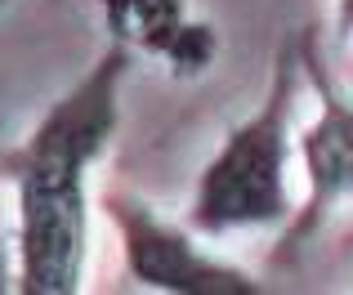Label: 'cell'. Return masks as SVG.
Segmentation results:
<instances>
[{
	"label": "cell",
	"instance_id": "obj_1",
	"mask_svg": "<svg viewBox=\"0 0 353 295\" xmlns=\"http://www.w3.org/2000/svg\"><path fill=\"white\" fill-rule=\"evenodd\" d=\"M134 54L108 41L77 85H68L27 139L0 156L14 183L18 291L77 295L90 264V170L103 161L121 125V85Z\"/></svg>",
	"mask_w": 353,
	"mask_h": 295
},
{
	"label": "cell",
	"instance_id": "obj_2",
	"mask_svg": "<svg viewBox=\"0 0 353 295\" xmlns=\"http://www.w3.org/2000/svg\"><path fill=\"white\" fill-rule=\"evenodd\" d=\"M304 72L300 45L282 41L273 54L264 103L250 116H241L233 130L219 139L215 156L201 165L188 197L183 224L197 237L255 233V228H282L295 215L291 197V156H295V108H300Z\"/></svg>",
	"mask_w": 353,
	"mask_h": 295
},
{
	"label": "cell",
	"instance_id": "obj_3",
	"mask_svg": "<svg viewBox=\"0 0 353 295\" xmlns=\"http://www.w3.org/2000/svg\"><path fill=\"white\" fill-rule=\"evenodd\" d=\"M108 224L121 237V264L148 291L165 295H259L264 282L246 269L219 260L215 251H201L197 233L188 224H170L157 206L125 188H103L99 197Z\"/></svg>",
	"mask_w": 353,
	"mask_h": 295
},
{
	"label": "cell",
	"instance_id": "obj_4",
	"mask_svg": "<svg viewBox=\"0 0 353 295\" xmlns=\"http://www.w3.org/2000/svg\"><path fill=\"white\" fill-rule=\"evenodd\" d=\"M300 72L304 85L318 94V116L295 134V156L304 165V201L282 224L277 237V260L300 255L322 233L340 201L353 197V94L336 85L327 72V59L318 50V36H300Z\"/></svg>",
	"mask_w": 353,
	"mask_h": 295
},
{
	"label": "cell",
	"instance_id": "obj_5",
	"mask_svg": "<svg viewBox=\"0 0 353 295\" xmlns=\"http://www.w3.org/2000/svg\"><path fill=\"white\" fill-rule=\"evenodd\" d=\"M108 41L165 63L170 77H201L219 54V32L188 14V0H99Z\"/></svg>",
	"mask_w": 353,
	"mask_h": 295
},
{
	"label": "cell",
	"instance_id": "obj_6",
	"mask_svg": "<svg viewBox=\"0 0 353 295\" xmlns=\"http://www.w3.org/2000/svg\"><path fill=\"white\" fill-rule=\"evenodd\" d=\"M5 291H18V251H14V237L0 224V295Z\"/></svg>",
	"mask_w": 353,
	"mask_h": 295
},
{
	"label": "cell",
	"instance_id": "obj_7",
	"mask_svg": "<svg viewBox=\"0 0 353 295\" xmlns=\"http://www.w3.org/2000/svg\"><path fill=\"white\" fill-rule=\"evenodd\" d=\"M336 36L353 41V0H336Z\"/></svg>",
	"mask_w": 353,
	"mask_h": 295
},
{
	"label": "cell",
	"instance_id": "obj_8",
	"mask_svg": "<svg viewBox=\"0 0 353 295\" xmlns=\"http://www.w3.org/2000/svg\"><path fill=\"white\" fill-rule=\"evenodd\" d=\"M9 5H14V0H0V14H5V9H9Z\"/></svg>",
	"mask_w": 353,
	"mask_h": 295
}]
</instances>
